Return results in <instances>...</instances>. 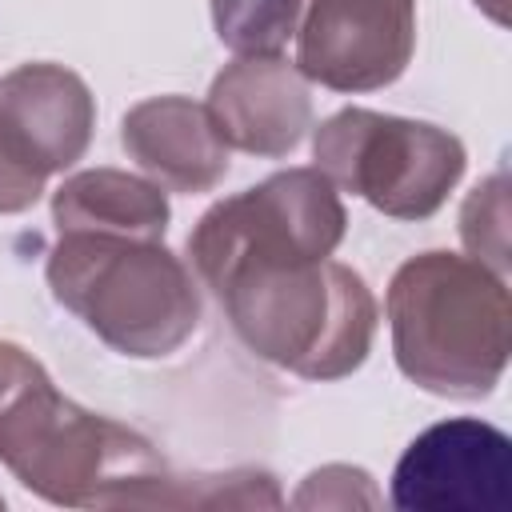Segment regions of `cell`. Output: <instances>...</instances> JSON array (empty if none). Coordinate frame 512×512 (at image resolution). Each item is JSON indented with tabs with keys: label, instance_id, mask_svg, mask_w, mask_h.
Returning a JSON list of instances; mask_svg holds the SVG:
<instances>
[{
	"label": "cell",
	"instance_id": "1",
	"mask_svg": "<svg viewBox=\"0 0 512 512\" xmlns=\"http://www.w3.org/2000/svg\"><path fill=\"white\" fill-rule=\"evenodd\" d=\"M0 464L60 508H180V476L136 428L68 400L44 364L0 340Z\"/></svg>",
	"mask_w": 512,
	"mask_h": 512
},
{
	"label": "cell",
	"instance_id": "2",
	"mask_svg": "<svg viewBox=\"0 0 512 512\" xmlns=\"http://www.w3.org/2000/svg\"><path fill=\"white\" fill-rule=\"evenodd\" d=\"M196 276L244 348L300 380H344L372 352L376 296L332 256H236Z\"/></svg>",
	"mask_w": 512,
	"mask_h": 512
},
{
	"label": "cell",
	"instance_id": "3",
	"mask_svg": "<svg viewBox=\"0 0 512 512\" xmlns=\"http://www.w3.org/2000/svg\"><path fill=\"white\" fill-rule=\"evenodd\" d=\"M396 368L448 400L492 396L512 352L508 276L460 252L408 256L384 296Z\"/></svg>",
	"mask_w": 512,
	"mask_h": 512
},
{
	"label": "cell",
	"instance_id": "4",
	"mask_svg": "<svg viewBox=\"0 0 512 512\" xmlns=\"http://www.w3.org/2000/svg\"><path fill=\"white\" fill-rule=\"evenodd\" d=\"M44 276L60 308L132 360L172 356L200 324V288L164 240L72 232L52 244Z\"/></svg>",
	"mask_w": 512,
	"mask_h": 512
},
{
	"label": "cell",
	"instance_id": "5",
	"mask_svg": "<svg viewBox=\"0 0 512 512\" xmlns=\"http://www.w3.org/2000/svg\"><path fill=\"white\" fill-rule=\"evenodd\" d=\"M316 168L392 220H428L460 184L468 152L440 124L372 108H340L312 136Z\"/></svg>",
	"mask_w": 512,
	"mask_h": 512
},
{
	"label": "cell",
	"instance_id": "6",
	"mask_svg": "<svg viewBox=\"0 0 512 512\" xmlns=\"http://www.w3.org/2000/svg\"><path fill=\"white\" fill-rule=\"evenodd\" d=\"M348 212L336 184L312 168H284L268 180L216 200L188 232L192 268L236 256H312L324 260L340 248Z\"/></svg>",
	"mask_w": 512,
	"mask_h": 512
},
{
	"label": "cell",
	"instance_id": "7",
	"mask_svg": "<svg viewBox=\"0 0 512 512\" xmlns=\"http://www.w3.org/2000/svg\"><path fill=\"white\" fill-rule=\"evenodd\" d=\"M96 100L64 64H20L0 80V216L28 212L48 176L84 160Z\"/></svg>",
	"mask_w": 512,
	"mask_h": 512
},
{
	"label": "cell",
	"instance_id": "8",
	"mask_svg": "<svg viewBox=\"0 0 512 512\" xmlns=\"http://www.w3.org/2000/svg\"><path fill=\"white\" fill-rule=\"evenodd\" d=\"M392 504L404 512H508L512 440L476 416L424 428L396 460Z\"/></svg>",
	"mask_w": 512,
	"mask_h": 512
},
{
	"label": "cell",
	"instance_id": "9",
	"mask_svg": "<svg viewBox=\"0 0 512 512\" xmlns=\"http://www.w3.org/2000/svg\"><path fill=\"white\" fill-rule=\"evenodd\" d=\"M416 52V0H312L296 28V68L332 92H376Z\"/></svg>",
	"mask_w": 512,
	"mask_h": 512
},
{
	"label": "cell",
	"instance_id": "10",
	"mask_svg": "<svg viewBox=\"0 0 512 512\" xmlns=\"http://www.w3.org/2000/svg\"><path fill=\"white\" fill-rule=\"evenodd\" d=\"M208 116L228 148L280 160L312 128V92L284 56H236L208 88Z\"/></svg>",
	"mask_w": 512,
	"mask_h": 512
},
{
	"label": "cell",
	"instance_id": "11",
	"mask_svg": "<svg viewBox=\"0 0 512 512\" xmlns=\"http://www.w3.org/2000/svg\"><path fill=\"white\" fill-rule=\"evenodd\" d=\"M120 144L148 180L168 192H212L228 176V144L204 104L188 96H148L120 120Z\"/></svg>",
	"mask_w": 512,
	"mask_h": 512
},
{
	"label": "cell",
	"instance_id": "12",
	"mask_svg": "<svg viewBox=\"0 0 512 512\" xmlns=\"http://www.w3.org/2000/svg\"><path fill=\"white\" fill-rule=\"evenodd\" d=\"M172 220L168 196L156 180L120 172V168H84L64 176L52 192L56 236L92 232V236H128V240H164Z\"/></svg>",
	"mask_w": 512,
	"mask_h": 512
},
{
	"label": "cell",
	"instance_id": "13",
	"mask_svg": "<svg viewBox=\"0 0 512 512\" xmlns=\"http://www.w3.org/2000/svg\"><path fill=\"white\" fill-rule=\"evenodd\" d=\"M216 36L236 56H280L296 36L304 0H208Z\"/></svg>",
	"mask_w": 512,
	"mask_h": 512
},
{
	"label": "cell",
	"instance_id": "14",
	"mask_svg": "<svg viewBox=\"0 0 512 512\" xmlns=\"http://www.w3.org/2000/svg\"><path fill=\"white\" fill-rule=\"evenodd\" d=\"M460 240L472 260L508 276V176L496 172L476 184L460 208Z\"/></svg>",
	"mask_w": 512,
	"mask_h": 512
},
{
	"label": "cell",
	"instance_id": "15",
	"mask_svg": "<svg viewBox=\"0 0 512 512\" xmlns=\"http://www.w3.org/2000/svg\"><path fill=\"white\" fill-rule=\"evenodd\" d=\"M296 508H356V504H380L372 476L364 468L348 464H328L304 480V488L292 496Z\"/></svg>",
	"mask_w": 512,
	"mask_h": 512
},
{
	"label": "cell",
	"instance_id": "16",
	"mask_svg": "<svg viewBox=\"0 0 512 512\" xmlns=\"http://www.w3.org/2000/svg\"><path fill=\"white\" fill-rule=\"evenodd\" d=\"M476 4H484V8H488V12L496 16V20H504V8H500L504 0H476Z\"/></svg>",
	"mask_w": 512,
	"mask_h": 512
},
{
	"label": "cell",
	"instance_id": "17",
	"mask_svg": "<svg viewBox=\"0 0 512 512\" xmlns=\"http://www.w3.org/2000/svg\"><path fill=\"white\" fill-rule=\"evenodd\" d=\"M0 508H4V496H0Z\"/></svg>",
	"mask_w": 512,
	"mask_h": 512
}]
</instances>
